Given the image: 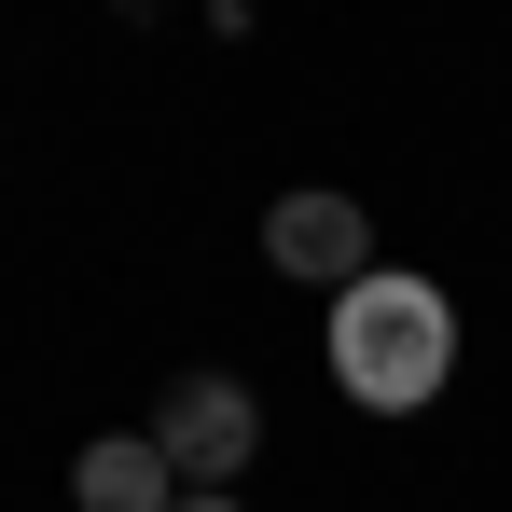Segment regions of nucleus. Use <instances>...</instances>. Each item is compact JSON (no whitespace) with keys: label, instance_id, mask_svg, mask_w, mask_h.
Here are the masks:
<instances>
[{"label":"nucleus","instance_id":"1","mask_svg":"<svg viewBox=\"0 0 512 512\" xmlns=\"http://www.w3.org/2000/svg\"><path fill=\"white\" fill-rule=\"evenodd\" d=\"M443 374H457V319H443L429 277H388V263H374L360 291H333V388H346V402L416 416Z\"/></svg>","mask_w":512,"mask_h":512},{"label":"nucleus","instance_id":"2","mask_svg":"<svg viewBox=\"0 0 512 512\" xmlns=\"http://www.w3.org/2000/svg\"><path fill=\"white\" fill-rule=\"evenodd\" d=\"M153 443H167V471H194V499H222V485L250 471V443H263V402L236 374H180L167 416H153Z\"/></svg>","mask_w":512,"mask_h":512},{"label":"nucleus","instance_id":"3","mask_svg":"<svg viewBox=\"0 0 512 512\" xmlns=\"http://www.w3.org/2000/svg\"><path fill=\"white\" fill-rule=\"evenodd\" d=\"M263 263H277V277H305V291H360V277H374V222H360L346 194L305 180V194H277V208H263Z\"/></svg>","mask_w":512,"mask_h":512},{"label":"nucleus","instance_id":"4","mask_svg":"<svg viewBox=\"0 0 512 512\" xmlns=\"http://www.w3.org/2000/svg\"><path fill=\"white\" fill-rule=\"evenodd\" d=\"M70 499H84V512H180V471H167L153 429H111V443H84Z\"/></svg>","mask_w":512,"mask_h":512},{"label":"nucleus","instance_id":"5","mask_svg":"<svg viewBox=\"0 0 512 512\" xmlns=\"http://www.w3.org/2000/svg\"><path fill=\"white\" fill-rule=\"evenodd\" d=\"M180 512H236V499H180Z\"/></svg>","mask_w":512,"mask_h":512}]
</instances>
